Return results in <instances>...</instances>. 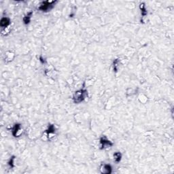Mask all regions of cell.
Instances as JSON below:
<instances>
[{
    "instance_id": "cell-10",
    "label": "cell",
    "mask_w": 174,
    "mask_h": 174,
    "mask_svg": "<svg viewBox=\"0 0 174 174\" xmlns=\"http://www.w3.org/2000/svg\"><path fill=\"white\" fill-rule=\"evenodd\" d=\"M140 8H141V14H142V15H143V16H145V15H147L146 10H145V6H144V4H143V3H142V4L140 5Z\"/></svg>"
},
{
    "instance_id": "cell-8",
    "label": "cell",
    "mask_w": 174,
    "mask_h": 174,
    "mask_svg": "<svg viewBox=\"0 0 174 174\" xmlns=\"http://www.w3.org/2000/svg\"><path fill=\"white\" fill-rule=\"evenodd\" d=\"M32 12H29V13L25 17H24L23 18V22L25 24L27 25L29 24L30 23V21H31V16H32Z\"/></svg>"
},
{
    "instance_id": "cell-2",
    "label": "cell",
    "mask_w": 174,
    "mask_h": 174,
    "mask_svg": "<svg viewBox=\"0 0 174 174\" xmlns=\"http://www.w3.org/2000/svg\"><path fill=\"white\" fill-rule=\"evenodd\" d=\"M54 3H55V1H44L40 4V7H39V10H42L43 12L48 11V10L53 8Z\"/></svg>"
},
{
    "instance_id": "cell-6",
    "label": "cell",
    "mask_w": 174,
    "mask_h": 174,
    "mask_svg": "<svg viewBox=\"0 0 174 174\" xmlns=\"http://www.w3.org/2000/svg\"><path fill=\"white\" fill-rule=\"evenodd\" d=\"M100 171L102 173L104 174H110L112 173V168L111 165L108 164H104L100 167Z\"/></svg>"
},
{
    "instance_id": "cell-1",
    "label": "cell",
    "mask_w": 174,
    "mask_h": 174,
    "mask_svg": "<svg viewBox=\"0 0 174 174\" xmlns=\"http://www.w3.org/2000/svg\"><path fill=\"white\" fill-rule=\"evenodd\" d=\"M87 95V91L86 90H79L74 93V102L76 104H79L84 100Z\"/></svg>"
},
{
    "instance_id": "cell-3",
    "label": "cell",
    "mask_w": 174,
    "mask_h": 174,
    "mask_svg": "<svg viewBox=\"0 0 174 174\" xmlns=\"http://www.w3.org/2000/svg\"><path fill=\"white\" fill-rule=\"evenodd\" d=\"M100 144L102 149H106L111 148L113 145V143L108 139L106 136H104L100 139Z\"/></svg>"
},
{
    "instance_id": "cell-7",
    "label": "cell",
    "mask_w": 174,
    "mask_h": 174,
    "mask_svg": "<svg viewBox=\"0 0 174 174\" xmlns=\"http://www.w3.org/2000/svg\"><path fill=\"white\" fill-rule=\"evenodd\" d=\"M10 24V20L7 17H3L0 22V25L3 29H7Z\"/></svg>"
},
{
    "instance_id": "cell-11",
    "label": "cell",
    "mask_w": 174,
    "mask_h": 174,
    "mask_svg": "<svg viewBox=\"0 0 174 174\" xmlns=\"http://www.w3.org/2000/svg\"><path fill=\"white\" fill-rule=\"evenodd\" d=\"M14 163H15V157H12V159L10 160V161L8 162V165H10V167H13L15 166Z\"/></svg>"
},
{
    "instance_id": "cell-9",
    "label": "cell",
    "mask_w": 174,
    "mask_h": 174,
    "mask_svg": "<svg viewBox=\"0 0 174 174\" xmlns=\"http://www.w3.org/2000/svg\"><path fill=\"white\" fill-rule=\"evenodd\" d=\"M122 159V154L119 152H116L114 154V159L116 163H119L121 161Z\"/></svg>"
},
{
    "instance_id": "cell-5",
    "label": "cell",
    "mask_w": 174,
    "mask_h": 174,
    "mask_svg": "<svg viewBox=\"0 0 174 174\" xmlns=\"http://www.w3.org/2000/svg\"><path fill=\"white\" fill-rule=\"evenodd\" d=\"M46 137L48 139H50L54 137V133H55V127L53 125H50L48 126V128L46 130Z\"/></svg>"
},
{
    "instance_id": "cell-4",
    "label": "cell",
    "mask_w": 174,
    "mask_h": 174,
    "mask_svg": "<svg viewBox=\"0 0 174 174\" xmlns=\"http://www.w3.org/2000/svg\"><path fill=\"white\" fill-rule=\"evenodd\" d=\"M23 129L21 127V125L20 124H15L13 128H12V133L14 137H19L22 134Z\"/></svg>"
}]
</instances>
